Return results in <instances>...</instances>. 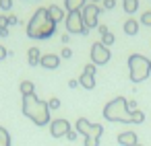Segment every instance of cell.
Listing matches in <instances>:
<instances>
[{"instance_id": "cell-30", "label": "cell", "mask_w": 151, "mask_h": 146, "mask_svg": "<svg viewBox=\"0 0 151 146\" xmlns=\"http://www.w3.org/2000/svg\"><path fill=\"white\" fill-rule=\"evenodd\" d=\"M17 23H19V19H17L15 15H11V17H9V25H17Z\"/></svg>"}, {"instance_id": "cell-36", "label": "cell", "mask_w": 151, "mask_h": 146, "mask_svg": "<svg viewBox=\"0 0 151 146\" xmlns=\"http://www.w3.org/2000/svg\"><path fill=\"white\" fill-rule=\"evenodd\" d=\"M137 146H143V144H137Z\"/></svg>"}, {"instance_id": "cell-9", "label": "cell", "mask_w": 151, "mask_h": 146, "mask_svg": "<svg viewBox=\"0 0 151 146\" xmlns=\"http://www.w3.org/2000/svg\"><path fill=\"white\" fill-rule=\"evenodd\" d=\"M70 132V123L66 121V119H54V121H50V134L54 136V138H62V136H66Z\"/></svg>"}, {"instance_id": "cell-6", "label": "cell", "mask_w": 151, "mask_h": 146, "mask_svg": "<svg viewBox=\"0 0 151 146\" xmlns=\"http://www.w3.org/2000/svg\"><path fill=\"white\" fill-rule=\"evenodd\" d=\"M64 23H66L68 33H81V35H87V33H89V29H87L85 23H83V15H81V11H73V13H68L66 19H64Z\"/></svg>"}, {"instance_id": "cell-26", "label": "cell", "mask_w": 151, "mask_h": 146, "mask_svg": "<svg viewBox=\"0 0 151 146\" xmlns=\"http://www.w3.org/2000/svg\"><path fill=\"white\" fill-rule=\"evenodd\" d=\"M116 6V0H104V9H114Z\"/></svg>"}, {"instance_id": "cell-15", "label": "cell", "mask_w": 151, "mask_h": 146, "mask_svg": "<svg viewBox=\"0 0 151 146\" xmlns=\"http://www.w3.org/2000/svg\"><path fill=\"white\" fill-rule=\"evenodd\" d=\"M27 60H29V64H31V66L40 64V60H42V52H40L37 47H31V50L27 52Z\"/></svg>"}, {"instance_id": "cell-16", "label": "cell", "mask_w": 151, "mask_h": 146, "mask_svg": "<svg viewBox=\"0 0 151 146\" xmlns=\"http://www.w3.org/2000/svg\"><path fill=\"white\" fill-rule=\"evenodd\" d=\"M137 31H139V23H137L134 19H128V21L124 23V33H126V35H137Z\"/></svg>"}, {"instance_id": "cell-27", "label": "cell", "mask_w": 151, "mask_h": 146, "mask_svg": "<svg viewBox=\"0 0 151 146\" xmlns=\"http://www.w3.org/2000/svg\"><path fill=\"white\" fill-rule=\"evenodd\" d=\"M73 56V50L70 47H62V58H70Z\"/></svg>"}, {"instance_id": "cell-1", "label": "cell", "mask_w": 151, "mask_h": 146, "mask_svg": "<svg viewBox=\"0 0 151 146\" xmlns=\"http://www.w3.org/2000/svg\"><path fill=\"white\" fill-rule=\"evenodd\" d=\"M56 33V23L50 19L48 9H37L27 23V35L31 39H48Z\"/></svg>"}, {"instance_id": "cell-4", "label": "cell", "mask_w": 151, "mask_h": 146, "mask_svg": "<svg viewBox=\"0 0 151 146\" xmlns=\"http://www.w3.org/2000/svg\"><path fill=\"white\" fill-rule=\"evenodd\" d=\"M128 70H130V80L132 82H143L151 72V60H147L141 54H132L128 58Z\"/></svg>"}, {"instance_id": "cell-25", "label": "cell", "mask_w": 151, "mask_h": 146, "mask_svg": "<svg viewBox=\"0 0 151 146\" xmlns=\"http://www.w3.org/2000/svg\"><path fill=\"white\" fill-rule=\"evenodd\" d=\"M83 72H87V74H91V76H95V64H87Z\"/></svg>"}, {"instance_id": "cell-33", "label": "cell", "mask_w": 151, "mask_h": 146, "mask_svg": "<svg viewBox=\"0 0 151 146\" xmlns=\"http://www.w3.org/2000/svg\"><path fill=\"white\" fill-rule=\"evenodd\" d=\"M68 86H70V89H75V86H79V80H68Z\"/></svg>"}, {"instance_id": "cell-34", "label": "cell", "mask_w": 151, "mask_h": 146, "mask_svg": "<svg viewBox=\"0 0 151 146\" xmlns=\"http://www.w3.org/2000/svg\"><path fill=\"white\" fill-rule=\"evenodd\" d=\"M6 35H9V27L6 29H0V37H6Z\"/></svg>"}, {"instance_id": "cell-32", "label": "cell", "mask_w": 151, "mask_h": 146, "mask_svg": "<svg viewBox=\"0 0 151 146\" xmlns=\"http://www.w3.org/2000/svg\"><path fill=\"white\" fill-rule=\"evenodd\" d=\"M66 138H68V140H75V138H77V132H75V130H70V132L66 134Z\"/></svg>"}, {"instance_id": "cell-5", "label": "cell", "mask_w": 151, "mask_h": 146, "mask_svg": "<svg viewBox=\"0 0 151 146\" xmlns=\"http://www.w3.org/2000/svg\"><path fill=\"white\" fill-rule=\"evenodd\" d=\"M77 132L85 136V146H99V136L104 134V125L91 123L85 117L77 119Z\"/></svg>"}, {"instance_id": "cell-31", "label": "cell", "mask_w": 151, "mask_h": 146, "mask_svg": "<svg viewBox=\"0 0 151 146\" xmlns=\"http://www.w3.org/2000/svg\"><path fill=\"white\" fill-rule=\"evenodd\" d=\"M97 29H99V33H101V35H106V33H110L106 25H97Z\"/></svg>"}, {"instance_id": "cell-13", "label": "cell", "mask_w": 151, "mask_h": 146, "mask_svg": "<svg viewBox=\"0 0 151 146\" xmlns=\"http://www.w3.org/2000/svg\"><path fill=\"white\" fill-rule=\"evenodd\" d=\"M79 84H81L83 89H93V86H95V76H91V74L83 72V74L79 76Z\"/></svg>"}, {"instance_id": "cell-23", "label": "cell", "mask_w": 151, "mask_h": 146, "mask_svg": "<svg viewBox=\"0 0 151 146\" xmlns=\"http://www.w3.org/2000/svg\"><path fill=\"white\" fill-rule=\"evenodd\" d=\"M0 9H2V11H11L13 9V0H0Z\"/></svg>"}, {"instance_id": "cell-14", "label": "cell", "mask_w": 151, "mask_h": 146, "mask_svg": "<svg viewBox=\"0 0 151 146\" xmlns=\"http://www.w3.org/2000/svg\"><path fill=\"white\" fill-rule=\"evenodd\" d=\"M85 2L87 0H64V6H66L68 13H73V11H81L85 6Z\"/></svg>"}, {"instance_id": "cell-24", "label": "cell", "mask_w": 151, "mask_h": 146, "mask_svg": "<svg viewBox=\"0 0 151 146\" xmlns=\"http://www.w3.org/2000/svg\"><path fill=\"white\" fill-rule=\"evenodd\" d=\"M48 107H50V109H58V107H60V99L52 97V99L48 101Z\"/></svg>"}, {"instance_id": "cell-12", "label": "cell", "mask_w": 151, "mask_h": 146, "mask_svg": "<svg viewBox=\"0 0 151 146\" xmlns=\"http://www.w3.org/2000/svg\"><path fill=\"white\" fill-rule=\"evenodd\" d=\"M48 15H50V19H52L54 23H58V21H62V19H66V17H64V11H62L60 6H56V4H52V6H48Z\"/></svg>"}, {"instance_id": "cell-19", "label": "cell", "mask_w": 151, "mask_h": 146, "mask_svg": "<svg viewBox=\"0 0 151 146\" xmlns=\"http://www.w3.org/2000/svg\"><path fill=\"white\" fill-rule=\"evenodd\" d=\"M33 89H35V86H33L31 80H23V82H21V93H23V97H25V95H33Z\"/></svg>"}, {"instance_id": "cell-11", "label": "cell", "mask_w": 151, "mask_h": 146, "mask_svg": "<svg viewBox=\"0 0 151 146\" xmlns=\"http://www.w3.org/2000/svg\"><path fill=\"white\" fill-rule=\"evenodd\" d=\"M118 142L122 144V146H137L139 144V140H137V134L134 132H122V134H118Z\"/></svg>"}, {"instance_id": "cell-22", "label": "cell", "mask_w": 151, "mask_h": 146, "mask_svg": "<svg viewBox=\"0 0 151 146\" xmlns=\"http://www.w3.org/2000/svg\"><path fill=\"white\" fill-rule=\"evenodd\" d=\"M141 23L147 25V27H151V11H147V13L141 15Z\"/></svg>"}, {"instance_id": "cell-20", "label": "cell", "mask_w": 151, "mask_h": 146, "mask_svg": "<svg viewBox=\"0 0 151 146\" xmlns=\"http://www.w3.org/2000/svg\"><path fill=\"white\" fill-rule=\"evenodd\" d=\"M145 119V113L141 111V109H137V111H132V123H141Z\"/></svg>"}, {"instance_id": "cell-35", "label": "cell", "mask_w": 151, "mask_h": 146, "mask_svg": "<svg viewBox=\"0 0 151 146\" xmlns=\"http://www.w3.org/2000/svg\"><path fill=\"white\" fill-rule=\"evenodd\" d=\"M95 2H97V0H93V4H95Z\"/></svg>"}, {"instance_id": "cell-28", "label": "cell", "mask_w": 151, "mask_h": 146, "mask_svg": "<svg viewBox=\"0 0 151 146\" xmlns=\"http://www.w3.org/2000/svg\"><path fill=\"white\" fill-rule=\"evenodd\" d=\"M9 25V17H0V29H6Z\"/></svg>"}, {"instance_id": "cell-7", "label": "cell", "mask_w": 151, "mask_h": 146, "mask_svg": "<svg viewBox=\"0 0 151 146\" xmlns=\"http://www.w3.org/2000/svg\"><path fill=\"white\" fill-rule=\"evenodd\" d=\"M110 62V50L99 41V43H93L91 45V64L95 66H104Z\"/></svg>"}, {"instance_id": "cell-8", "label": "cell", "mask_w": 151, "mask_h": 146, "mask_svg": "<svg viewBox=\"0 0 151 146\" xmlns=\"http://www.w3.org/2000/svg\"><path fill=\"white\" fill-rule=\"evenodd\" d=\"M99 6L97 4H85L83 9H81V15H83V23H85V27L87 29H93V27H97V17H99Z\"/></svg>"}, {"instance_id": "cell-21", "label": "cell", "mask_w": 151, "mask_h": 146, "mask_svg": "<svg viewBox=\"0 0 151 146\" xmlns=\"http://www.w3.org/2000/svg\"><path fill=\"white\" fill-rule=\"evenodd\" d=\"M101 43H104L106 47H108V45H112V43H114V35H112V33H106V35H101Z\"/></svg>"}, {"instance_id": "cell-18", "label": "cell", "mask_w": 151, "mask_h": 146, "mask_svg": "<svg viewBox=\"0 0 151 146\" xmlns=\"http://www.w3.org/2000/svg\"><path fill=\"white\" fill-rule=\"evenodd\" d=\"M0 146H11V134L0 125Z\"/></svg>"}, {"instance_id": "cell-17", "label": "cell", "mask_w": 151, "mask_h": 146, "mask_svg": "<svg viewBox=\"0 0 151 146\" xmlns=\"http://www.w3.org/2000/svg\"><path fill=\"white\" fill-rule=\"evenodd\" d=\"M122 4H124V11L130 15V13H134L139 9V0H122Z\"/></svg>"}, {"instance_id": "cell-2", "label": "cell", "mask_w": 151, "mask_h": 146, "mask_svg": "<svg viewBox=\"0 0 151 146\" xmlns=\"http://www.w3.org/2000/svg\"><path fill=\"white\" fill-rule=\"evenodd\" d=\"M23 113H25L35 125H48V123H50V107H48L46 101L37 99L35 93L23 97Z\"/></svg>"}, {"instance_id": "cell-29", "label": "cell", "mask_w": 151, "mask_h": 146, "mask_svg": "<svg viewBox=\"0 0 151 146\" xmlns=\"http://www.w3.org/2000/svg\"><path fill=\"white\" fill-rule=\"evenodd\" d=\"M9 56V52H6V47H2V45H0V60H4Z\"/></svg>"}, {"instance_id": "cell-10", "label": "cell", "mask_w": 151, "mask_h": 146, "mask_svg": "<svg viewBox=\"0 0 151 146\" xmlns=\"http://www.w3.org/2000/svg\"><path fill=\"white\" fill-rule=\"evenodd\" d=\"M40 64H42L44 68H48V70H54V68L60 66V56H56V54H46V56H42Z\"/></svg>"}, {"instance_id": "cell-3", "label": "cell", "mask_w": 151, "mask_h": 146, "mask_svg": "<svg viewBox=\"0 0 151 146\" xmlns=\"http://www.w3.org/2000/svg\"><path fill=\"white\" fill-rule=\"evenodd\" d=\"M104 117L108 121H122V123H132V113L128 111V101L124 97L112 99L104 107Z\"/></svg>"}]
</instances>
